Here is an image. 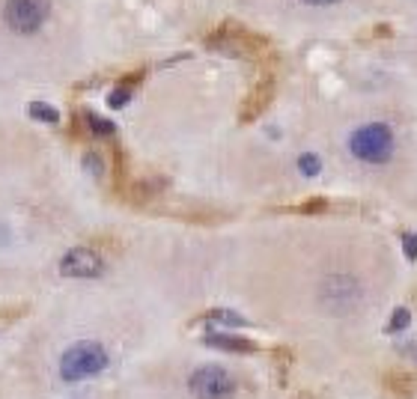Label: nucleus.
<instances>
[{
  "label": "nucleus",
  "instance_id": "nucleus-1",
  "mask_svg": "<svg viewBox=\"0 0 417 399\" xmlns=\"http://www.w3.org/2000/svg\"><path fill=\"white\" fill-rule=\"evenodd\" d=\"M206 48L235 60H262L271 51V42L262 33H253L235 21H226L206 36Z\"/></svg>",
  "mask_w": 417,
  "mask_h": 399
},
{
  "label": "nucleus",
  "instance_id": "nucleus-2",
  "mask_svg": "<svg viewBox=\"0 0 417 399\" xmlns=\"http://www.w3.org/2000/svg\"><path fill=\"white\" fill-rule=\"evenodd\" d=\"M107 364H111V355L98 340H81L72 343V346L63 352L60 358V376L63 382H87V378L102 376Z\"/></svg>",
  "mask_w": 417,
  "mask_h": 399
},
{
  "label": "nucleus",
  "instance_id": "nucleus-3",
  "mask_svg": "<svg viewBox=\"0 0 417 399\" xmlns=\"http://www.w3.org/2000/svg\"><path fill=\"white\" fill-rule=\"evenodd\" d=\"M349 152L364 164H387L396 152V138L387 122H367L349 134Z\"/></svg>",
  "mask_w": 417,
  "mask_h": 399
},
{
  "label": "nucleus",
  "instance_id": "nucleus-4",
  "mask_svg": "<svg viewBox=\"0 0 417 399\" xmlns=\"http://www.w3.org/2000/svg\"><path fill=\"white\" fill-rule=\"evenodd\" d=\"M364 298V286L355 274H346V271H334V274H325L319 283V301L328 313L334 316H346L361 304Z\"/></svg>",
  "mask_w": 417,
  "mask_h": 399
},
{
  "label": "nucleus",
  "instance_id": "nucleus-5",
  "mask_svg": "<svg viewBox=\"0 0 417 399\" xmlns=\"http://www.w3.org/2000/svg\"><path fill=\"white\" fill-rule=\"evenodd\" d=\"M188 391H191L194 399H233L235 391H239V382L226 367L206 364L188 376Z\"/></svg>",
  "mask_w": 417,
  "mask_h": 399
},
{
  "label": "nucleus",
  "instance_id": "nucleus-6",
  "mask_svg": "<svg viewBox=\"0 0 417 399\" xmlns=\"http://www.w3.org/2000/svg\"><path fill=\"white\" fill-rule=\"evenodd\" d=\"M48 0H6L3 3V21L12 33L30 36L48 21Z\"/></svg>",
  "mask_w": 417,
  "mask_h": 399
},
{
  "label": "nucleus",
  "instance_id": "nucleus-7",
  "mask_svg": "<svg viewBox=\"0 0 417 399\" xmlns=\"http://www.w3.org/2000/svg\"><path fill=\"white\" fill-rule=\"evenodd\" d=\"M105 257L93 248H72L60 257V274L78 280H96L105 274Z\"/></svg>",
  "mask_w": 417,
  "mask_h": 399
},
{
  "label": "nucleus",
  "instance_id": "nucleus-8",
  "mask_svg": "<svg viewBox=\"0 0 417 399\" xmlns=\"http://www.w3.org/2000/svg\"><path fill=\"white\" fill-rule=\"evenodd\" d=\"M275 89H277V75H275V69H262L259 78L253 80L250 93L244 96L242 111H239V120H242V122L259 120L262 111H266V107L271 105V98H275Z\"/></svg>",
  "mask_w": 417,
  "mask_h": 399
},
{
  "label": "nucleus",
  "instance_id": "nucleus-9",
  "mask_svg": "<svg viewBox=\"0 0 417 399\" xmlns=\"http://www.w3.org/2000/svg\"><path fill=\"white\" fill-rule=\"evenodd\" d=\"M382 387L394 399H414L417 396V373L414 369H387L382 376Z\"/></svg>",
  "mask_w": 417,
  "mask_h": 399
},
{
  "label": "nucleus",
  "instance_id": "nucleus-10",
  "mask_svg": "<svg viewBox=\"0 0 417 399\" xmlns=\"http://www.w3.org/2000/svg\"><path fill=\"white\" fill-rule=\"evenodd\" d=\"M164 188H167L164 176H143V179H131V182L120 191V197L140 206V203H147V200H156Z\"/></svg>",
  "mask_w": 417,
  "mask_h": 399
},
{
  "label": "nucleus",
  "instance_id": "nucleus-11",
  "mask_svg": "<svg viewBox=\"0 0 417 399\" xmlns=\"http://www.w3.org/2000/svg\"><path fill=\"white\" fill-rule=\"evenodd\" d=\"M206 346L212 349H221V352H230V355H253L259 346L248 337H239V334H226V331H217V334H206L203 337Z\"/></svg>",
  "mask_w": 417,
  "mask_h": 399
},
{
  "label": "nucleus",
  "instance_id": "nucleus-12",
  "mask_svg": "<svg viewBox=\"0 0 417 399\" xmlns=\"http://www.w3.org/2000/svg\"><path fill=\"white\" fill-rule=\"evenodd\" d=\"M200 325H212V328H244L248 319L239 316L235 310H226V307H212V310H206L200 319H194Z\"/></svg>",
  "mask_w": 417,
  "mask_h": 399
},
{
  "label": "nucleus",
  "instance_id": "nucleus-13",
  "mask_svg": "<svg viewBox=\"0 0 417 399\" xmlns=\"http://www.w3.org/2000/svg\"><path fill=\"white\" fill-rule=\"evenodd\" d=\"M84 129V131H89L93 138H114V129L116 125L111 122V120H105V116H98V114H93V111H81L78 116H75V129Z\"/></svg>",
  "mask_w": 417,
  "mask_h": 399
},
{
  "label": "nucleus",
  "instance_id": "nucleus-14",
  "mask_svg": "<svg viewBox=\"0 0 417 399\" xmlns=\"http://www.w3.org/2000/svg\"><path fill=\"white\" fill-rule=\"evenodd\" d=\"M27 116H30V120H39L45 125H57L60 122V114L54 111L51 105H45V102H30V105H27Z\"/></svg>",
  "mask_w": 417,
  "mask_h": 399
},
{
  "label": "nucleus",
  "instance_id": "nucleus-15",
  "mask_svg": "<svg viewBox=\"0 0 417 399\" xmlns=\"http://www.w3.org/2000/svg\"><path fill=\"white\" fill-rule=\"evenodd\" d=\"M81 164H84V167L89 170V176H96V179H102V176H105V170H107L105 158H102V152H96V149H87V152H84V158H81Z\"/></svg>",
  "mask_w": 417,
  "mask_h": 399
},
{
  "label": "nucleus",
  "instance_id": "nucleus-16",
  "mask_svg": "<svg viewBox=\"0 0 417 399\" xmlns=\"http://www.w3.org/2000/svg\"><path fill=\"white\" fill-rule=\"evenodd\" d=\"M411 325V310H405V307H396L391 313V319H387V334H396V331H405Z\"/></svg>",
  "mask_w": 417,
  "mask_h": 399
},
{
  "label": "nucleus",
  "instance_id": "nucleus-17",
  "mask_svg": "<svg viewBox=\"0 0 417 399\" xmlns=\"http://www.w3.org/2000/svg\"><path fill=\"white\" fill-rule=\"evenodd\" d=\"M328 208V200L325 197H310V200H304L301 206H295V212L298 215H319V212H325Z\"/></svg>",
  "mask_w": 417,
  "mask_h": 399
},
{
  "label": "nucleus",
  "instance_id": "nucleus-18",
  "mask_svg": "<svg viewBox=\"0 0 417 399\" xmlns=\"http://www.w3.org/2000/svg\"><path fill=\"white\" fill-rule=\"evenodd\" d=\"M131 102V87H114L111 89V93H107V105H111V107H125V105H129Z\"/></svg>",
  "mask_w": 417,
  "mask_h": 399
},
{
  "label": "nucleus",
  "instance_id": "nucleus-19",
  "mask_svg": "<svg viewBox=\"0 0 417 399\" xmlns=\"http://www.w3.org/2000/svg\"><path fill=\"white\" fill-rule=\"evenodd\" d=\"M298 170H301L304 176H316L322 170V161L313 155V152H304L301 158H298Z\"/></svg>",
  "mask_w": 417,
  "mask_h": 399
},
{
  "label": "nucleus",
  "instance_id": "nucleus-20",
  "mask_svg": "<svg viewBox=\"0 0 417 399\" xmlns=\"http://www.w3.org/2000/svg\"><path fill=\"white\" fill-rule=\"evenodd\" d=\"M403 250L409 259H417V233H405L403 235Z\"/></svg>",
  "mask_w": 417,
  "mask_h": 399
},
{
  "label": "nucleus",
  "instance_id": "nucleus-21",
  "mask_svg": "<svg viewBox=\"0 0 417 399\" xmlns=\"http://www.w3.org/2000/svg\"><path fill=\"white\" fill-rule=\"evenodd\" d=\"M396 349H400L405 358H411L414 364H417V343H414V340H411V343H400V346H396Z\"/></svg>",
  "mask_w": 417,
  "mask_h": 399
},
{
  "label": "nucleus",
  "instance_id": "nucleus-22",
  "mask_svg": "<svg viewBox=\"0 0 417 399\" xmlns=\"http://www.w3.org/2000/svg\"><path fill=\"white\" fill-rule=\"evenodd\" d=\"M9 241V230H6V226L3 224H0V248H3V244Z\"/></svg>",
  "mask_w": 417,
  "mask_h": 399
},
{
  "label": "nucleus",
  "instance_id": "nucleus-23",
  "mask_svg": "<svg viewBox=\"0 0 417 399\" xmlns=\"http://www.w3.org/2000/svg\"><path fill=\"white\" fill-rule=\"evenodd\" d=\"M304 3H313V6H325V3H337V0H304Z\"/></svg>",
  "mask_w": 417,
  "mask_h": 399
}]
</instances>
